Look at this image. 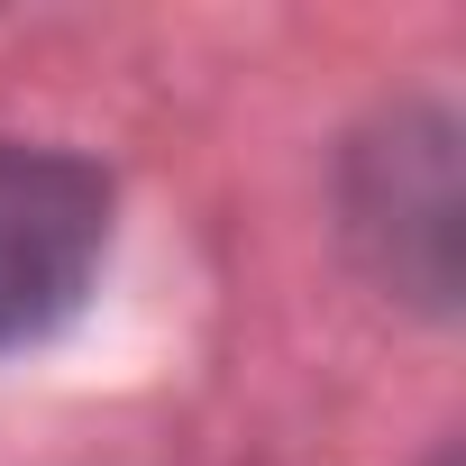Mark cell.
Masks as SVG:
<instances>
[{"mask_svg": "<svg viewBox=\"0 0 466 466\" xmlns=\"http://www.w3.org/2000/svg\"><path fill=\"white\" fill-rule=\"evenodd\" d=\"M110 257V174L0 137V357L46 339L101 275Z\"/></svg>", "mask_w": 466, "mask_h": 466, "instance_id": "6da1fadb", "label": "cell"}]
</instances>
